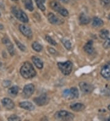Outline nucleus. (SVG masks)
<instances>
[{
    "mask_svg": "<svg viewBox=\"0 0 110 121\" xmlns=\"http://www.w3.org/2000/svg\"><path fill=\"white\" fill-rule=\"evenodd\" d=\"M18 92V87L17 86H14L11 87L8 90V93L10 95L11 97H15L17 96Z\"/></svg>",
    "mask_w": 110,
    "mask_h": 121,
    "instance_id": "412c9836",
    "label": "nucleus"
},
{
    "mask_svg": "<svg viewBox=\"0 0 110 121\" xmlns=\"http://www.w3.org/2000/svg\"><path fill=\"white\" fill-rule=\"evenodd\" d=\"M21 75L25 79H31L36 75V72L30 62H25L21 67L20 70Z\"/></svg>",
    "mask_w": 110,
    "mask_h": 121,
    "instance_id": "f257e3e1",
    "label": "nucleus"
},
{
    "mask_svg": "<svg viewBox=\"0 0 110 121\" xmlns=\"http://www.w3.org/2000/svg\"><path fill=\"white\" fill-rule=\"evenodd\" d=\"M81 91L85 94H90L92 92L94 87L92 84H90L86 82H81L79 84Z\"/></svg>",
    "mask_w": 110,
    "mask_h": 121,
    "instance_id": "0eeeda50",
    "label": "nucleus"
},
{
    "mask_svg": "<svg viewBox=\"0 0 110 121\" xmlns=\"http://www.w3.org/2000/svg\"><path fill=\"white\" fill-rule=\"evenodd\" d=\"M100 2H101V4L103 6H106L110 3V0H100Z\"/></svg>",
    "mask_w": 110,
    "mask_h": 121,
    "instance_id": "473e14b6",
    "label": "nucleus"
},
{
    "mask_svg": "<svg viewBox=\"0 0 110 121\" xmlns=\"http://www.w3.org/2000/svg\"><path fill=\"white\" fill-rule=\"evenodd\" d=\"M34 102L35 104L38 106H42L47 105L48 103V98L47 97V94H43L39 97L34 98Z\"/></svg>",
    "mask_w": 110,
    "mask_h": 121,
    "instance_id": "39448f33",
    "label": "nucleus"
},
{
    "mask_svg": "<svg viewBox=\"0 0 110 121\" xmlns=\"http://www.w3.org/2000/svg\"><path fill=\"white\" fill-rule=\"evenodd\" d=\"M12 12L17 19H18L23 23L28 22L29 19H28V16L22 9L14 6V7H12Z\"/></svg>",
    "mask_w": 110,
    "mask_h": 121,
    "instance_id": "7ed1b4c3",
    "label": "nucleus"
},
{
    "mask_svg": "<svg viewBox=\"0 0 110 121\" xmlns=\"http://www.w3.org/2000/svg\"><path fill=\"white\" fill-rule=\"evenodd\" d=\"M15 42H16V44L18 46V47L20 49V50H22V52H25L26 50V47H25V45H23L22 43H21L20 42L17 41V40H15Z\"/></svg>",
    "mask_w": 110,
    "mask_h": 121,
    "instance_id": "c756f323",
    "label": "nucleus"
},
{
    "mask_svg": "<svg viewBox=\"0 0 110 121\" xmlns=\"http://www.w3.org/2000/svg\"><path fill=\"white\" fill-rule=\"evenodd\" d=\"M0 17H1V13H0Z\"/></svg>",
    "mask_w": 110,
    "mask_h": 121,
    "instance_id": "37998d69",
    "label": "nucleus"
},
{
    "mask_svg": "<svg viewBox=\"0 0 110 121\" xmlns=\"http://www.w3.org/2000/svg\"><path fill=\"white\" fill-rule=\"evenodd\" d=\"M45 39L49 43H50V44L52 45H56V44H57L56 41H55L54 39H53L51 38L50 36H49V35H46Z\"/></svg>",
    "mask_w": 110,
    "mask_h": 121,
    "instance_id": "bb28decb",
    "label": "nucleus"
},
{
    "mask_svg": "<svg viewBox=\"0 0 110 121\" xmlns=\"http://www.w3.org/2000/svg\"><path fill=\"white\" fill-rule=\"evenodd\" d=\"M59 13H60L61 15H62V16L67 17L68 15H69V12H68L67 10H66L65 8H62L60 12H59Z\"/></svg>",
    "mask_w": 110,
    "mask_h": 121,
    "instance_id": "7c9ffc66",
    "label": "nucleus"
},
{
    "mask_svg": "<svg viewBox=\"0 0 110 121\" xmlns=\"http://www.w3.org/2000/svg\"><path fill=\"white\" fill-rule=\"evenodd\" d=\"M54 117L56 119L60 121H71L74 119V115L70 112L61 110L56 112L54 114Z\"/></svg>",
    "mask_w": 110,
    "mask_h": 121,
    "instance_id": "20e7f679",
    "label": "nucleus"
},
{
    "mask_svg": "<svg viewBox=\"0 0 110 121\" xmlns=\"http://www.w3.org/2000/svg\"><path fill=\"white\" fill-rule=\"evenodd\" d=\"M100 74L106 80H110V61L106 62L101 67Z\"/></svg>",
    "mask_w": 110,
    "mask_h": 121,
    "instance_id": "423d86ee",
    "label": "nucleus"
},
{
    "mask_svg": "<svg viewBox=\"0 0 110 121\" xmlns=\"http://www.w3.org/2000/svg\"><path fill=\"white\" fill-rule=\"evenodd\" d=\"M92 25L94 27H100L103 25V21L100 18L98 17H94L92 19Z\"/></svg>",
    "mask_w": 110,
    "mask_h": 121,
    "instance_id": "6ab92c4d",
    "label": "nucleus"
},
{
    "mask_svg": "<svg viewBox=\"0 0 110 121\" xmlns=\"http://www.w3.org/2000/svg\"><path fill=\"white\" fill-rule=\"evenodd\" d=\"M35 3H36V4L37 6L39 9L42 10V11H45V7L44 6V3L42 0H35Z\"/></svg>",
    "mask_w": 110,
    "mask_h": 121,
    "instance_id": "393cba45",
    "label": "nucleus"
},
{
    "mask_svg": "<svg viewBox=\"0 0 110 121\" xmlns=\"http://www.w3.org/2000/svg\"><path fill=\"white\" fill-rule=\"evenodd\" d=\"M84 52H86L87 53L92 55L94 52V48L93 46V41L89 40V41L87 42L86 44L84 47Z\"/></svg>",
    "mask_w": 110,
    "mask_h": 121,
    "instance_id": "ddd939ff",
    "label": "nucleus"
},
{
    "mask_svg": "<svg viewBox=\"0 0 110 121\" xmlns=\"http://www.w3.org/2000/svg\"><path fill=\"white\" fill-rule=\"evenodd\" d=\"M109 35H110V32L106 30H101L100 31V34H99L100 38L102 39H105V40L109 38Z\"/></svg>",
    "mask_w": 110,
    "mask_h": 121,
    "instance_id": "4be33fe9",
    "label": "nucleus"
},
{
    "mask_svg": "<svg viewBox=\"0 0 110 121\" xmlns=\"http://www.w3.org/2000/svg\"><path fill=\"white\" fill-rule=\"evenodd\" d=\"M9 121H20L21 119L16 115H12L8 118Z\"/></svg>",
    "mask_w": 110,
    "mask_h": 121,
    "instance_id": "2f4dec72",
    "label": "nucleus"
},
{
    "mask_svg": "<svg viewBox=\"0 0 110 121\" xmlns=\"http://www.w3.org/2000/svg\"><path fill=\"white\" fill-rule=\"evenodd\" d=\"M78 95H79V92H78V89L76 87H73L70 89V99L78 98Z\"/></svg>",
    "mask_w": 110,
    "mask_h": 121,
    "instance_id": "aec40b11",
    "label": "nucleus"
},
{
    "mask_svg": "<svg viewBox=\"0 0 110 121\" xmlns=\"http://www.w3.org/2000/svg\"><path fill=\"white\" fill-rule=\"evenodd\" d=\"M60 1L64 3H69V0H60Z\"/></svg>",
    "mask_w": 110,
    "mask_h": 121,
    "instance_id": "c9c22d12",
    "label": "nucleus"
},
{
    "mask_svg": "<svg viewBox=\"0 0 110 121\" xmlns=\"http://www.w3.org/2000/svg\"><path fill=\"white\" fill-rule=\"evenodd\" d=\"M59 69L61 71V72L65 75H69L70 74L72 70V67H73V64L72 62L70 60H67L66 62H59L57 64Z\"/></svg>",
    "mask_w": 110,
    "mask_h": 121,
    "instance_id": "f03ea898",
    "label": "nucleus"
},
{
    "mask_svg": "<svg viewBox=\"0 0 110 121\" xmlns=\"http://www.w3.org/2000/svg\"><path fill=\"white\" fill-rule=\"evenodd\" d=\"M62 95L66 99H70V90L69 89H65L63 92H62Z\"/></svg>",
    "mask_w": 110,
    "mask_h": 121,
    "instance_id": "c85d7f7f",
    "label": "nucleus"
},
{
    "mask_svg": "<svg viewBox=\"0 0 110 121\" xmlns=\"http://www.w3.org/2000/svg\"><path fill=\"white\" fill-rule=\"evenodd\" d=\"M3 86L5 87H8V86H9L10 85V81H4L3 83Z\"/></svg>",
    "mask_w": 110,
    "mask_h": 121,
    "instance_id": "72a5a7b5",
    "label": "nucleus"
},
{
    "mask_svg": "<svg viewBox=\"0 0 110 121\" xmlns=\"http://www.w3.org/2000/svg\"><path fill=\"white\" fill-rule=\"evenodd\" d=\"M70 108L74 111H81L85 109V106L81 103H76L71 105Z\"/></svg>",
    "mask_w": 110,
    "mask_h": 121,
    "instance_id": "f3484780",
    "label": "nucleus"
},
{
    "mask_svg": "<svg viewBox=\"0 0 110 121\" xmlns=\"http://www.w3.org/2000/svg\"><path fill=\"white\" fill-rule=\"evenodd\" d=\"M108 18L109 20H110V13L108 15Z\"/></svg>",
    "mask_w": 110,
    "mask_h": 121,
    "instance_id": "4c0bfd02",
    "label": "nucleus"
},
{
    "mask_svg": "<svg viewBox=\"0 0 110 121\" xmlns=\"http://www.w3.org/2000/svg\"><path fill=\"white\" fill-rule=\"evenodd\" d=\"M103 47L105 49L110 48V38H108L107 39H106L105 42L103 44Z\"/></svg>",
    "mask_w": 110,
    "mask_h": 121,
    "instance_id": "cd10ccee",
    "label": "nucleus"
},
{
    "mask_svg": "<svg viewBox=\"0 0 110 121\" xmlns=\"http://www.w3.org/2000/svg\"><path fill=\"white\" fill-rule=\"evenodd\" d=\"M32 48L34 49L35 52H40L42 50V46L40 43H37V42H34L32 44Z\"/></svg>",
    "mask_w": 110,
    "mask_h": 121,
    "instance_id": "b1692460",
    "label": "nucleus"
},
{
    "mask_svg": "<svg viewBox=\"0 0 110 121\" xmlns=\"http://www.w3.org/2000/svg\"><path fill=\"white\" fill-rule=\"evenodd\" d=\"M19 106L23 109H26L28 111H32L34 109V106L32 103L29 102H23L20 103Z\"/></svg>",
    "mask_w": 110,
    "mask_h": 121,
    "instance_id": "4468645a",
    "label": "nucleus"
},
{
    "mask_svg": "<svg viewBox=\"0 0 110 121\" xmlns=\"http://www.w3.org/2000/svg\"><path fill=\"white\" fill-rule=\"evenodd\" d=\"M79 20L81 25H87L90 23L91 18L84 13H81L79 17Z\"/></svg>",
    "mask_w": 110,
    "mask_h": 121,
    "instance_id": "dca6fc26",
    "label": "nucleus"
},
{
    "mask_svg": "<svg viewBox=\"0 0 110 121\" xmlns=\"http://www.w3.org/2000/svg\"><path fill=\"white\" fill-rule=\"evenodd\" d=\"M32 60L37 68L39 69H41L43 68V67H44V63H43V62L40 58H37L36 56H32Z\"/></svg>",
    "mask_w": 110,
    "mask_h": 121,
    "instance_id": "a211bd4d",
    "label": "nucleus"
},
{
    "mask_svg": "<svg viewBox=\"0 0 110 121\" xmlns=\"http://www.w3.org/2000/svg\"><path fill=\"white\" fill-rule=\"evenodd\" d=\"M108 121H110V117H109V119H108Z\"/></svg>",
    "mask_w": 110,
    "mask_h": 121,
    "instance_id": "ea45409f",
    "label": "nucleus"
},
{
    "mask_svg": "<svg viewBox=\"0 0 110 121\" xmlns=\"http://www.w3.org/2000/svg\"><path fill=\"white\" fill-rule=\"evenodd\" d=\"M42 1H44V2H45V0H42Z\"/></svg>",
    "mask_w": 110,
    "mask_h": 121,
    "instance_id": "a19ab883",
    "label": "nucleus"
},
{
    "mask_svg": "<svg viewBox=\"0 0 110 121\" xmlns=\"http://www.w3.org/2000/svg\"><path fill=\"white\" fill-rule=\"evenodd\" d=\"M62 42L63 43L64 45L66 47V49H67V50H70L71 47H72V45H71L70 42V40H67V39H63L62 40Z\"/></svg>",
    "mask_w": 110,
    "mask_h": 121,
    "instance_id": "a878e982",
    "label": "nucleus"
},
{
    "mask_svg": "<svg viewBox=\"0 0 110 121\" xmlns=\"http://www.w3.org/2000/svg\"><path fill=\"white\" fill-rule=\"evenodd\" d=\"M2 104L3 106L7 109H12L15 106V104L11 99L8 98H4L2 100Z\"/></svg>",
    "mask_w": 110,
    "mask_h": 121,
    "instance_id": "9b49d317",
    "label": "nucleus"
},
{
    "mask_svg": "<svg viewBox=\"0 0 110 121\" xmlns=\"http://www.w3.org/2000/svg\"><path fill=\"white\" fill-rule=\"evenodd\" d=\"M25 6L26 9L29 11H32L34 10V6L32 4V0H25Z\"/></svg>",
    "mask_w": 110,
    "mask_h": 121,
    "instance_id": "5701e85b",
    "label": "nucleus"
},
{
    "mask_svg": "<svg viewBox=\"0 0 110 121\" xmlns=\"http://www.w3.org/2000/svg\"><path fill=\"white\" fill-rule=\"evenodd\" d=\"M50 8L53 9V10H54V11H56V12H59H59H60L62 8V7L61 6L60 4H59L58 2L56 1H55V0L50 2Z\"/></svg>",
    "mask_w": 110,
    "mask_h": 121,
    "instance_id": "2eb2a0df",
    "label": "nucleus"
},
{
    "mask_svg": "<svg viewBox=\"0 0 110 121\" xmlns=\"http://www.w3.org/2000/svg\"><path fill=\"white\" fill-rule=\"evenodd\" d=\"M108 109L110 111V105H109V106H108Z\"/></svg>",
    "mask_w": 110,
    "mask_h": 121,
    "instance_id": "58836bf2",
    "label": "nucleus"
},
{
    "mask_svg": "<svg viewBox=\"0 0 110 121\" xmlns=\"http://www.w3.org/2000/svg\"><path fill=\"white\" fill-rule=\"evenodd\" d=\"M19 30L20 31L22 34H23L25 36H26L28 38H31L32 36V33L31 29L29 27L26 26L24 25H20Z\"/></svg>",
    "mask_w": 110,
    "mask_h": 121,
    "instance_id": "1a4fd4ad",
    "label": "nucleus"
},
{
    "mask_svg": "<svg viewBox=\"0 0 110 121\" xmlns=\"http://www.w3.org/2000/svg\"><path fill=\"white\" fill-rule=\"evenodd\" d=\"M34 86L32 84H26L24 87L23 90V95L25 98L30 97L34 92Z\"/></svg>",
    "mask_w": 110,
    "mask_h": 121,
    "instance_id": "6e6552de",
    "label": "nucleus"
},
{
    "mask_svg": "<svg viewBox=\"0 0 110 121\" xmlns=\"http://www.w3.org/2000/svg\"><path fill=\"white\" fill-rule=\"evenodd\" d=\"M2 42H3V43H4V44H5L6 45L7 50L9 51L10 55H11V56L14 55L15 51L14 48H13V46L9 39H7V37H4V38L2 39Z\"/></svg>",
    "mask_w": 110,
    "mask_h": 121,
    "instance_id": "9d476101",
    "label": "nucleus"
},
{
    "mask_svg": "<svg viewBox=\"0 0 110 121\" xmlns=\"http://www.w3.org/2000/svg\"><path fill=\"white\" fill-rule=\"evenodd\" d=\"M3 28H4V27H3V26L1 24H0V30H3Z\"/></svg>",
    "mask_w": 110,
    "mask_h": 121,
    "instance_id": "e433bc0d",
    "label": "nucleus"
},
{
    "mask_svg": "<svg viewBox=\"0 0 110 121\" xmlns=\"http://www.w3.org/2000/svg\"><path fill=\"white\" fill-rule=\"evenodd\" d=\"M48 20L49 22L53 25H59V24L61 23V20L54 15V13H51V12H50L48 14Z\"/></svg>",
    "mask_w": 110,
    "mask_h": 121,
    "instance_id": "f8f14e48",
    "label": "nucleus"
},
{
    "mask_svg": "<svg viewBox=\"0 0 110 121\" xmlns=\"http://www.w3.org/2000/svg\"><path fill=\"white\" fill-rule=\"evenodd\" d=\"M12 1H17V0H12Z\"/></svg>",
    "mask_w": 110,
    "mask_h": 121,
    "instance_id": "79ce46f5",
    "label": "nucleus"
},
{
    "mask_svg": "<svg viewBox=\"0 0 110 121\" xmlns=\"http://www.w3.org/2000/svg\"><path fill=\"white\" fill-rule=\"evenodd\" d=\"M49 50V52H50V53H51V54H55L56 53V50H54V49L53 48H50L48 49Z\"/></svg>",
    "mask_w": 110,
    "mask_h": 121,
    "instance_id": "f704fd0d",
    "label": "nucleus"
}]
</instances>
